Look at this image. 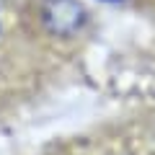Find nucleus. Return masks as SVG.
I'll return each mask as SVG.
<instances>
[{"instance_id":"f257e3e1","label":"nucleus","mask_w":155,"mask_h":155,"mask_svg":"<svg viewBox=\"0 0 155 155\" xmlns=\"http://www.w3.org/2000/svg\"><path fill=\"white\" fill-rule=\"evenodd\" d=\"M85 13L83 3L78 0H44L41 3V21L57 36H72L85 26Z\"/></svg>"},{"instance_id":"f03ea898","label":"nucleus","mask_w":155,"mask_h":155,"mask_svg":"<svg viewBox=\"0 0 155 155\" xmlns=\"http://www.w3.org/2000/svg\"><path fill=\"white\" fill-rule=\"evenodd\" d=\"M101 3H119V0H101Z\"/></svg>"}]
</instances>
